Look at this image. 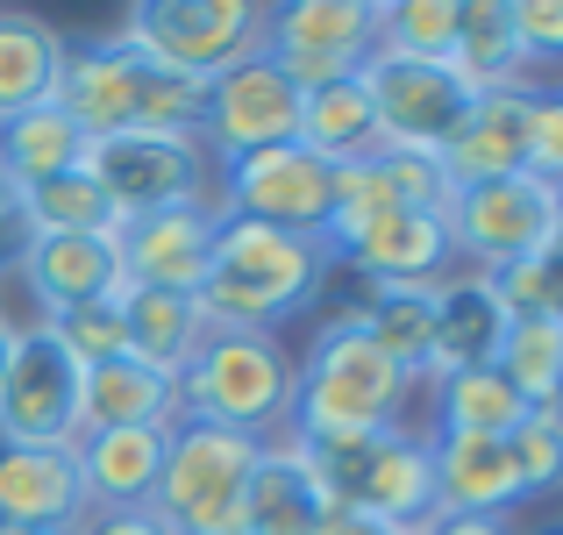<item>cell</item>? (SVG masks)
Here are the masks:
<instances>
[{"instance_id": "cell-1", "label": "cell", "mask_w": 563, "mask_h": 535, "mask_svg": "<svg viewBox=\"0 0 563 535\" xmlns=\"http://www.w3.org/2000/svg\"><path fill=\"white\" fill-rule=\"evenodd\" d=\"M57 108L79 122L86 143L129 137V129H165V137H200L207 79L143 57L129 36H65V72H57Z\"/></svg>"}, {"instance_id": "cell-2", "label": "cell", "mask_w": 563, "mask_h": 535, "mask_svg": "<svg viewBox=\"0 0 563 535\" xmlns=\"http://www.w3.org/2000/svg\"><path fill=\"white\" fill-rule=\"evenodd\" d=\"M329 286V243L314 236H278L264 221H235L221 215L214 236V264L200 279V315L207 329H235V336H278L292 315L321 301Z\"/></svg>"}, {"instance_id": "cell-3", "label": "cell", "mask_w": 563, "mask_h": 535, "mask_svg": "<svg viewBox=\"0 0 563 535\" xmlns=\"http://www.w3.org/2000/svg\"><path fill=\"white\" fill-rule=\"evenodd\" d=\"M329 507L372 514L385 528H421L435 514V465L413 428H286Z\"/></svg>"}, {"instance_id": "cell-4", "label": "cell", "mask_w": 563, "mask_h": 535, "mask_svg": "<svg viewBox=\"0 0 563 535\" xmlns=\"http://www.w3.org/2000/svg\"><path fill=\"white\" fill-rule=\"evenodd\" d=\"M413 379L385 357L350 307H335L307 350L292 357V414L286 428H399Z\"/></svg>"}, {"instance_id": "cell-5", "label": "cell", "mask_w": 563, "mask_h": 535, "mask_svg": "<svg viewBox=\"0 0 563 535\" xmlns=\"http://www.w3.org/2000/svg\"><path fill=\"white\" fill-rule=\"evenodd\" d=\"M292 414V350L278 336L207 329V343L179 371V422H214L235 436H286Z\"/></svg>"}, {"instance_id": "cell-6", "label": "cell", "mask_w": 563, "mask_h": 535, "mask_svg": "<svg viewBox=\"0 0 563 535\" xmlns=\"http://www.w3.org/2000/svg\"><path fill=\"white\" fill-rule=\"evenodd\" d=\"M257 436L214 422H172L165 471H157V522L172 535H243V493L257 471Z\"/></svg>"}, {"instance_id": "cell-7", "label": "cell", "mask_w": 563, "mask_h": 535, "mask_svg": "<svg viewBox=\"0 0 563 535\" xmlns=\"http://www.w3.org/2000/svg\"><path fill=\"white\" fill-rule=\"evenodd\" d=\"M272 8L257 0H136L114 36H129L143 57L186 72V79H221L229 65L264 51Z\"/></svg>"}, {"instance_id": "cell-8", "label": "cell", "mask_w": 563, "mask_h": 535, "mask_svg": "<svg viewBox=\"0 0 563 535\" xmlns=\"http://www.w3.org/2000/svg\"><path fill=\"white\" fill-rule=\"evenodd\" d=\"M86 178L108 193V207L122 221L214 200V157H207V143L165 137V129H129V137L86 143Z\"/></svg>"}, {"instance_id": "cell-9", "label": "cell", "mask_w": 563, "mask_h": 535, "mask_svg": "<svg viewBox=\"0 0 563 535\" xmlns=\"http://www.w3.org/2000/svg\"><path fill=\"white\" fill-rule=\"evenodd\" d=\"M214 207L235 221H264L278 236H329L335 221V165L314 157L307 143H272L214 165Z\"/></svg>"}, {"instance_id": "cell-10", "label": "cell", "mask_w": 563, "mask_h": 535, "mask_svg": "<svg viewBox=\"0 0 563 535\" xmlns=\"http://www.w3.org/2000/svg\"><path fill=\"white\" fill-rule=\"evenodd\" d=\"M364 86H372V108H378V143L385 151H421L442 157L450 137L464 129L478 86L450 65V57H393L378 51L364 65Z\"/></svg>"}, {"instance_id": "cell-11", "label": "cell", "mask_w": 563, "mask_h": 535, "mask_svg": "<svg viewBox=\"0 0 563 535\" xmlns=\"http://www.w3.org/2000/svg\"><path fill=\"white\" fill-rule=\"evenodd\" d=\"M79 385L86 371L57 350L43 321H14V350L0 364V443L29 450H71L79 443Z\"/></svg>"}, {"instance_id": "cell-12", "label": "cell", "mask_w": 563, "mask_h": 535, "mask_svg": "<svg viewBox=\"0 0 563 535\" xmlns=\"http://www.w3.org/2000/svg\"><path fill=\"white\" fill-rule=\"evenodd\" d=\"M550 236H556V186H542L528 172L450 193V250L464 272L536 258V250H550Z\"/></svg>"}, {"instance_id": "cell-13", "label": "cell", "mask_w": 563, "mask_h": 535, "mask_svg": "<svg viewBox=\"0 0 563 535\" xmlns=\"http://www.w3.org/2000/svg\"><path fill=\"white\" fill-rule=\"evenodd\" d=\"M200 143L214 165L250 151H272V143H300V86L286 79L278 57H243L221 79H207V114H200Z\"/></svg>"}, {"instance_id": "cell-14", "label": "cell", "mask_w": 563, "mask_h": 535, "mask_svg": "<svg viewBox=\"0 0 563 535\" xmlns=\"http://www.w3.org/2000/svg\"><path fill=\"white\" fill-rule=\"evenodd\" d=\"M264 57H278L300 94L321 79H343V72H364L378 57V0H292V8H272Z\"/></svg>"}, {"instance_id": "cell-15", "label": "cell", "mask_w": 563, "mask_h": 535, "mask_svg": "<svg viewBox=\"0 0 563 535\" xmlns=\"http://www.w3.org/2000/svg\"><path fill=\"white\" fill-rule=\"evenodd\" d=\"M329 264H350L364 286H435L450 279V215H335Z\"/></svg>"}, {"instance_id": "cell-16", "label": "cell", "mask_w": 563, "mask_h": 535, "mask_svg": "<svg viewBox=\"0 0 563 535\" xmlns=\"http://www.w3.org/2000/svg\"><path fill=\"white\" fill-rule=\"evenodd\" d=\"M214 236H221V207H165V215L122 221L114 258H122V286H151V293H200L207 264H214Z\"/></svg>"}, {"instance_id": "cell-17", "label": "cell", "mask_w": 563, "mask_h": 535, "mask_svg": "<svg viewBox=\"0 0 563 535\" xmlns=\"http://www.w3.org/2000/svg\"><path fill=\"white\" fill-rule=\"evenodd\" d=\"M528 114H536V86H485L471 100L464 129L450 137V151L435 157L450 186H493V178L528 172Z\"/></svg>"}, {"instance_id": "cell-18", "label": "cell", "mask_w": 563, "mask_h": 535, "mask_svg": "<svg viewBox=\"0 0 563 535\" xmlns=\"http://www.w3.org/2000/svg\"><path fill=\"white\" fill-rule=\"evenodd\" d=\"M0 522H8V528H43V535H71L86 522L79 457H71V450L0 443Z\"/></svg>"}, {"instance_id": "cell-19", "label": "cell", "mask_w": 563, "mask_h": 535, "mask_svg": "<svg viewBox=\"0 0 563 535\" xmlns=\"http://www.w3.org/2000/svg\"><path fill=\"white\" fill-rule=\"evenodd\" d=\"M428 465H435V507L442 514H514L521 507V465H514L507 436H428Z\"/></svg>"}, {"instance_id": "cell-20", "label": "cell", "mask_w": 563, "mask_h": 535, "mask_svg": "<svg viewBox=\"0 0 563 535\" xmlns=\"http://www.w3.org/2000/svg\"><path fill=\"white\" fill-rule=\"evenodd\" d=\"M14 279L29 286L36 315H57V307L122 293V258H114V236H29Z\"/></svg>"}, {"instance_id": "cell-21", "label": "cell", "mask_w": 563, "mask_h": 535, "mask_svg": "<svg viewBox=\"0 0 563 535\" xmlns=\"http://www.w3.org/2000/svg\"><path fill=\"white\" fill-rule=\"evenodd\" d=\"M450 178L421 151H378L335 172V215H450Z\"/></svg>"}, {"instance_id": "cell-22", "label": "cell", "mask_w": 563, "mask_h": 535, "mask_svg": "<svg viewBox=\"0 0 563 535\" xmlns=\"http://www.w3.org/2000/svg\"><path fill=\"white\" fill-rule=\"evenodd\" d=\"M165 443L172 428H93L71 443L86 479V514L93 507H151L157 471H165Z\"/></svg>"}, {"instance_id": "cell-23", "label": "cell", "mask_w": 563, "mask_h": 535, "mask_svg": "<svg viewBox=\"0 0 563 535\" xmlns=\"http://www.w3.org/2000/svg\"><path fill=\"white\" fill-rule=\"evenodd\" d=\"M79 422H86L79 436H93V428H172V422H179V379L136 364V357L86 364Z\"/></svg>"}, {"instance_id": "cell-24", "label": "cell", "mask_w": 563, "mask_h": 535, "mask_svg": "<svg viewBox=\"0 0 563 535\" xmlns=\"http://www.w3.org/2000/svg\"><path fill=\"white\" fill-rule=\"evenodd\" d=\"M499 343H507V315L499 301L485 293L478 272H450L435 279V357H428V379H450V371H471V364H493Z\"/></svg>"}, {"instance_id": "cell-25", "label": "cell", "mask_w": 563, "mask_h": 535, "mask_svg": "<svg viewBox=\"0 0 563 535\" xmlns=\"http://www.w3.org/2000/svg\"><path fill=\"white\" fill-rule=\"evenodd\" d=\"M321 514H329V493L300 465V450L286 436H272L257 450V471H250L243 493V535H314Z\"/></svg>"}, {"instance_id": "cell-26", "label": "cell", "mask_w": 563, "mask_h": 535, "mask_svg": "<svg viewBox=\"0 0 563 535\" xmlns=\"http://www.w3.org/2000/svg\"><path fill=\"white\" fill-rule=\"evenodd\" d=\"M57 72H65V29L43 14L0 8V122L57 100Z\"/></svg>"}, {"instance_id": "cell-27", "label": "cell", "mask_w": 563, "mask_h": 535, "mask_svg": "<svg viewBox=\"0 0 563 535\" xmlns=\"http://www.w3.org/2000/svg\"><path fill=\"white\" fill-rule=\"evenodd\" d=\"M300 143L314 157H329L335 172L378 151V108H372L364 72H343V79L307 86V94H300Z\"/></svg>"}, {"instance_id": "cell-28", "label": "cell", "mask_w": 563, "mask_h": 535, "mask_svg": "<svg viewBox=\"0 0 563 535\" xmlns=\"http://www.w3.org/2000/svg\"><path fill=\"white\" fill-rule=\"evenodd\" d=\"M122 329H129V357L165 379H179L186 357L207 343V315L192 293H151V286H122Z\"/></svg>"}, {"instance_id": "cell-29", "label": "cell", "mask_w": 563, "mask_h": 535, "mask_svg": "<svg viewBox=\"0 0 563 535\" xmlns=\"http://www.w3.org/2000/svg\"><path fill=\"white\" fill-rule=\"evenodd\" d=\"M350 315L364 321V336H372L413 385L428 379V357H435V286H364Z\"/></svg>"}, {"instance_id": "cell-30", "label": "cell", "mask_w": 563, "mask_h": 535, "mask_svg": "<svg viewBox=\"0 0 563 535\" xmlns=\"http://www.w3.org/2000/svg\"><path fill=\"white\" fill-rule=\"evenodd\" d=\"M79 165H86V137L57 100L0 122V178H8L14 193L43 186V178H57V172H79Z\"/></svg>"}, {"instance_id": "cell-31", "label": "cell", "mask_w": 563, "mask_h": 535, "mask_svg": "<svg viewBox=\"0 0 563 535\" xmlns=\"http://www.w3.org/2000/svg\"><path fill=\"white\" fill-rule=\"evenodd\" d=\"M528 422V400L499 379V364H471L435 379V428L442 436H514Z\"/></svg>"}, {"instance_id": "cell-32", "label": "cell", "mask_w": 563, "mask_h": 535, "mask_svg": "<svg viewBox=\"0 0 563 535\" xmlns=\"http://www.w3.org/2000/svg\"><path fill=\"white\" fill-rule=\"evenodd\" d=\"M493 364L528 400V414H563V315L507 321V343H499Z\"/></svg>"}, {"instance_id": "cell-33", "label": "cell", "mask_w": 563, "mask_h": 535, "mask_svg": "<svg viewBox=\"0 0 563 535\" xmlns=\"http://www.w3.org/2000/svg\"><path fill=\"white\" fill-rule=\"evenodd\" d=\"M22 221H29V236H122V215H114L108 193L86 178V165L29 186L22 193Z\"/></svg>"}, {"instance_id": "cell-34", "label": "cell", "mask_w": 563, "mask_h": 535, "mask_svg": "<svg viewBox=\"0 0 563 535\" xmlns=\"http://www.w3.org/2000/svg\"><path fill=\"white\" fill-rule=\"evenodd\" d=\"M450 65L464 72L471 86H521V51H514V22H507V0H464V14H456V51Z\"/></svg>"}, {"instance_id": "cell-35", "label": "cell", "mask_w": 563, "mask_h": 535, "mask_svg": "<svg viewBox=\"0 0 563 535\" xmlns=\"http://www.w3.org/2000/svg\"><path fill=\"white\" fill-rule=\"evenodd\" d=\"M43 329L57 336V350L71 364H108V357H129V329H122V293L108 301H79V307H57V315H36Z\"/></svg>"}, {"instance_id": "cell-36", "label": "cell", "mask_w": 563, "mask_h": 535, "mask_svg": "<svg viewBox=\"0 0 563 535\" xmlns=\"http://www.w3.org/2000/svg\"><path fill=\"white\" fill-rule=\"evenodd\" d=\"M485 293L499 301L507 321H536V315H563V258L556 250H536V258H514V264H493L478 272Z\"/></svg>"}, {"instance_id": "cell-37", "label": "cell", "mask_w": 563, "mask_h": 535, "mask_svg": "<svg viewBox=\"0 0 563 535\" xmlns=\"http://www.w3.org/2000/svg\"><path fill=\"white\" fill-rule=\"evenodd\" d=\"M456 14H464V0H399V8H378V51L450 57L456 51Z\"/></svg>"}, {"instance_id": "cell-38", "label": "cell", "mask_w": 563, "mask_h": 535, "mask_svg": "<svg viewBox=\"0 0 563 535\" xmlns=\"http://www.w3.org/2000/svg\"><path fill=\"white\" fill-rule=\"evenodd\" d=\"M507 450H514V465H521V493L528 500L563 493V414H528V422L507 436Z\"/></svg>"}, {"instance_id": "cell-39", "label": "cell", "mask_w": 563, "mask_h": 535, "mask_svg": "<svg viewBox=\"0 0 563 535\" xmlns=\"http://www.w3.org/2000/svg\"><path fill=\"white\" fill-rule=\"evenodd\" d=\"M507 22H514L521 72H550V65H563V0H507Z\"/></svg>"}, {"instance_id": "cell-40", "label": "cell", "mask_w": 563, "mask_h": 535, "mask_svg": "<svg viewBox=\"0 0 563 535\" xmlns=\"http://www.w3.org/2000/svg\"><path fill=\"white\" fill-rule=\"evenodd\" d=\"M528 178L563 186V86H536V114H528Z\"/></svg>"}, {"instance_id": "cell-41", "label": "cell", "mask_w": 563, "mask_h": 535, "mask_svg": "<svg viewBox=\"0 0 563 535\" xmlns=\"http://www.w3.org/2000/svg\"><path fill=\"white\" fill-rule=\"evenodd\" d=\"M71 535H172L157 522V507H93Z\"/></svg>"}, {"instance_id": "cell-42", "label": "cell", "mask_w": 563, "mask_h": 535, "mask_svg": "<svg viewBox=\"0 0 563 535\" xmlns=\"http://www.w3.org/2000/svg\"><path fill=\"white\" fill-rule=\"evenodd\" d=\"M413 535H521V522L514 514H442L435 507Z\"/></svg>"}, {"instance_id": "cell-43", "label": "cell", "mask_w": 563, "mask_h": 535, "mask_svg": "<svg viewBox=\"0 0 563 535\" xmlns=\"http://www.w3.org/2000/svg\"><path fill=\"white\" fill-rule=\"evenodd\" d=\"M29 250V221H22V193L14 200H0V272H14Z\"/></svg>"}, {"instance_id": "cell-44", "label": "cell", "mask_w": 563, "mask_h": 535, "mask_svg": "<svg viewBox=\"0 0 563 535\" xmlns=\"http://www.w3.org/2000/svg\"><path fill=\"white\" fill-rule=\"evenodd\" d=\"M314 535H399V528L372 522V514H350V507H329V514H321V528H314Z\"/></svg>"}, {"instance_id": "cell-45", "label": "cell", "mask_w": 563, "mask_h": 535, "mask_svg": "<svg viewBox=\"0 0 563 535\" xmlns=\"http://www.w3.org/2000/svg\"><path fill=\"white\" fill-rule=\"evenodd\" d=\"M8 350H14V321H8V307H0V364H8Z\"/></svg>"}, {"instance_id": "cell-46", "label": "cell", "mask_w": 563, "mask_h": 535, "mask_svg": "<svg viewBox=\"0 0 563 535\" xmlns=\"http://www.w3.org/2000/svg\"><path fill=\"white\" fill-rule=\"evenodd\" d=\"M550 250L563 258V186H556V236H550Z\"/></svg>"}, {"instance_id": "cell-47", "label": "cell", "mask_w": 563, "mask_h": 535, "mask_svg": "<svg viewBox=\"0 0 563 535\" xmlns=\"http://www.w3.org/2000/svg\"><path fill=\"white\" fill-rule=\"evenodd\" d=\"M521 535H563V522H536V528H521Z\"/></svg>"}, {"instance_id": "cell-48", "label": "cell", "mask_w": 563, "mask_h": 535, "mask_svg": "<svg viewBox=\"0 0 563 535\" xmlns=\"http://www.w3.org/2000/svg\"><path fill=\"white\" fill-rule=\"evenodd\" d=\"M0 535H43V528H8V522H0Z\"/></svg>"}, {"instance_id": "cell-49", "label": "cell", "mask_w": 563, "mask_h": 535, "mask_svg": "<svg viewBox=\"0 0 563 535\" xmlns=\"http://www.w3.org/2000/svg\"><path fill=\"white\" fill-rule=\"evenodd\" d=\"M0 200H14V186H8V178H0Z\"/></svg>"}, {"instance_id": "cell-50", "label": "cell", "mask_w": 563, "mask_h": 535, "mask_svg": "<svg viewBox=\"0 0 563 535\" xmlns=\"http://www.w3.org/2000/svg\"><path fill=\"white\" fill-rule=\"evenodd\" d=\"M399 535H413V528H399Z\"/></svg>"}]
</instances>
